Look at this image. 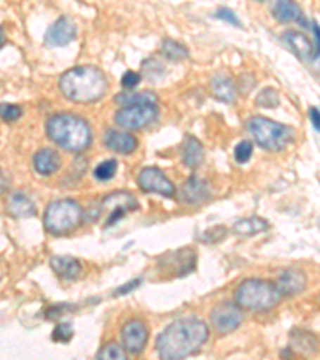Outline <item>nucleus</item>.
<instances>
[{
    "label": "nucleus",
    "mask_w": 320,
    "mask_h": 360,
    "mask_svg": "<svg viewBox=\"0 0 320 360\" xmlns=\"http://www.w3.org/2000/svg\"><path fill=\"white\" fill-rule=\"evenodd\" d=\"M248 131L261 148L266 150H283L292 144L295 133L292 127L256 115L248 120Z\"/></svg>",
    "instance_id": "nucleus-6"
},
{
    "label": "nucleus",
    "mask_w": 320,
    "mask_h": 360,
    "mask_svg": "<svg viewBox=\"0 0 320 360\" xmlns=\"http://www.w3.org/2000/svg\"><path fill=\"white\" fill-rule=\"evenodd\" d=\"M203 154L205 153H203V146L199 139L192 135H188L184 138L181 155H183V162L186 165L191 168L199 167L203 162Z\"/></svg>",
    "instance_id": "nucleus-22"
},
{
    "label": "nucleus",
    "mask_w": 320,
    "mask_h": 360,
    "mask_svg": "<svg viewBox=\"0 0 320 360\" xmlns=\"http://www.w3.org/2000/svg\"><path fill=\"white\" fill-rule=\"evenodd\" d=\"M46 135L58 146L82 153L91 144V129L87 120L75 114H55L46 122Z\"/></svg>",
    "instance_id": "nucleus-3"
},
{
    "label": "nucleus",
    "mask_w": 320,
    "mask_h": 360,
    "mask_svg": "<svg viewBox=\"0 0 320 360\" xmlns=\"http://www.w3.org/2000/svg\"><path fill=\"white\" fill-rule=\"evenodd\" d=\"M317 347L316 336L305 330H293L292 332V347L290 349H298L305 354H314Z\"/></svg>",
    "instance_id": "nucleus-26"
},
{
    "label": "nucleus",
    "mask_w": 320,
    "mask_h": 360,
    "mask_svg": "<svg viewBox=\"0 0 320 360\" xmlns=\"http://www.w3.org/2000/svg\"><path fill=\"white\" fill-rule=\"evenodd\" d=\"M157 101H159V98L153 91H122L115 96V103L120 104L122 108L144 106V104L157 106Z\"/></svg>",
    "instance_id": "nucleus-21"
},
{
    "label": "nucleus",
    "mask_w": 320,
    "mask_h": 360,
    "mask_svg": "<svg viewBox=\"0 0 320 360\" xmlns=\"http://www.w3.org/2000/svg\"><path fill=\"white\" fill-rule=\"evenodd\" d=\"M282 295L276 283L261 278L243 281L236 290V304L250 311H269L281 303Z\"/></svg>",
    "instance_id": "nucleus-4"
},
{
    "label": "nucleus",
    "mask_w": 320,
    "mask_h": 360,
    "mask_svg": "<svg viewBox=\"0 0 320 360\" xmlns=\"http://www.w3.org/2000/svg\"><path fill=\"white\" fill-rule=\"evenodd\" d=\"M77 37V26L66 16L56 20L45 32V45L49 46H64L71 44Z\"/></svg>",
    "instance_id": "nucleus-12"
},
{
    "label": "nucleus",
    "mask_w": 320,
    "mask_h": 360,
    "mask_svg": "<svg viewBox=\"0 0 320 360\" xmlns=\"http://www.w3.org/2000/svg\"><path fill=\"white\" fill-rule=\"evenodd\" d=\"M138 184L144 193H155L164 197H174L177 188L174 184L165 176V173L155 167L143 168L138 176Z\"/></svg>",
    "instance_id": "nucleus-9"
},
{
    "label": "nucleus",
    "mask_w": 320,
    "mask_h": 360,
    "mask_svg": "<svg viewBox=\"0 0 320 360\" xmlns=\"http://www.w3.org/2000/svg\"><path fill=\"white\" fill-rule=\"evenodd\" d=\"M208 340L207 323L197 317L172 322L159 335L155 347L160 360H184L200 351Z\"/></svg>",
    "instance_id": "nucleus-1"
},
{
    "label": "nucleus",
    "mask_w": 320,
    "mask_h": 360,
    "mask_svg": "<svg viewBox=\"0 0 320 360\" xmlns=\"http://www.w3.org/2000/svg\"><path fill=\"white\" fill-rule=\"evenodd\" d=\"M4 45H5V32H4V29L0 27V49H2Z\"/></svg>",
    "instance_id": "nucleus-40"
},
{
    "label": "nucleus",
    "mask_w": 320,
    "mask_h": 360,
    "mask_svg": "<svg viewBox=\"0 0 320 360\" xmlns=\"http://www.w3.org/2000/svg\"><path fill=\"white\" fill-rule=\"evenodd\" d=\"M212 323L219 333H231L241 327L243 314L236 303H221L212 311Z\"/></svg>",
    "instance_id": "nucleus-11"
},
{
    "label": "nucleus",
    "mask_w": 320,
    "mask_h": 360,
    "mask_svg": "<svg viewBox=\"0 0 320 360\" xmlns=\"http://www.w3.org/2000/svg\"><path fill=\"white\" fill-rule=\"evenodd\" d=\"M72 335H74L72 325L69 322H61V323H58L53 330V341L68 342L72 338Z\"/></svg>",
    "instance_id": "nucleus-32"
},
{
    "label": "nucleus",
    "mask_w": 320,
    "mask_h": 360,
    "mask_svg": "<svg viewBox=\"0 0 320 360\" xmlns=\"http://www.w3.org/2000/svg\"><path fill=\"white\" fill-rule=\"evenodd\" d=\"M50 266L55 271V274L64 278V281H74L82 272L80 261L72 257H51Z\"/></svg>",
    "instance_id": "nucleus-19"
},
{
    "label": "nucleus",
    "mask_w": 320,
    "mask_h": 360,
    "mask_svg": "<svg viewBox=\"0 0 320 360\" xmlns=\"http://www.w3.org/2000/svg\"><path fill=\"white\" fill-rule=\"evenodd\" d=\"M120 336L124 349L133 354V356H138V354H141L144 351V347L148 345V325L141 321H128L124 327H122Z\"/></svg>",
    "instance_id": "nucleus-10"
},
{
    "label": "nucleus",
    "mask_w": 320,
    "mask_h": 360,
    "mask_svg": "<svg viewBox=\"0 0 320 360\" xmlns=\"http://www.w3.org/2000/svg\"><path fill=\"white\" fill-rule=\"evenodd\" d=\"M309 114H311V122L314 125V130L320 131V119H319V108H311L309 109Z\"/></svg>",
    "instance_id": "nucleus-39"
},
{
    "label": "nucleus",
    "mask_w": 320,
    "mask_h": 360,
    "mask_svg": "<svg viewBox=\"0 0 320 360\" xmlns=\"http://www.w3.org/2000/svg\"><path fill=\"white\" fill-rule=\"evenodd\" d=\"M215 16H217L218 20L228 21V22H231V25H234V26H237V27H242L241 20H238L234 11L229 10V8H218L217 13H215Z\"/></svg>",
    "instance_id": "nucleus-36"
},
{
    "label": "nucleus",
    "mask_w": 320,
    "mask_h": 360,
    "mask_svg": "<svg viewBox=\"0 0 320 360\" xmlns=\"http://www.w3.org/2000/svg\"><path fill=\"white\" fill-rule=\"evenodd\" d=\"M267 229H269V223H267L264 218H260V217H250V218L238 219V221L234 224L236 234L243 236V237L258 236V234H261V232H264Z\"/></svg>",
    "instance_id": "nucleus-24"
},
{
    "label": "nucleus",
    "mask_w": 320,
    "mask_h": 360,
    "mask_svg": "<svg viewBox=\"0 0 320 360\" xmlns=\"http://www.w3.org/2000/svg\"><path fill=\"white\" fill-rule=\"evenodd\" d=\"M138 208V202L135 197L128 193H113L109 194L101 203V212H106V228L119 223L127 213H130Z\"/></svg>",
    "instance_id": "nucleus-8"
},
{
    "label": "nucleus",
    "mask_w": 320,
    "mask_h": 360,
    "mask_svg": "<svg viewBox=\"0 0 320 360\" xmlns=\"http://www.w3.org/2000/svg\"><path fill=\"white\" fill-rule=\"evenodd\" d=\"M168 271H174L177 276H184L196 268V253L192 250H178L173 253V258H164L160 261Z\"/></svg>",
    "instance_id": "nucleus-16"
},
{
    "label": "nucleus",
    "mask_w": 320,
    "mask_h": 360,
    "mask_svg": "<svg viewBox=\"0 0 320 360\" xmlns=\"http://www.w3.org/2000/svg\"><path fill=\"white\" fill-rule=\"evenodd\" d=\"M139 283H141V278H135V281L127 282L125 285H122V287H119L117 290H115L114 296H125V295H128L130 292H133V290H135V288H138Z\"/></svg>",
    "instance_id": "nucleus-37"
},
{
    "label": "nucleus",
    "mask_w": 320,
    "mask_h": 360,
    "mask_svg": "<svg viewBox=\"0 0 320 360\" xmlns=\"http://www.w3.org/2000/svg\"><path fill=\"white\" fill-rule=\"evenodd\" d=\"M84 221V210L74 199H61L50 203L44 214L45 229L53 236H64L77 229Z\"/></svg>",
    "instance_id": "nucleus-5"
},
{
    "label": "nucleus",
    "mask_w": 320,
    "mask_h": 360,
    "mask_svg": "<svg viewBox=\"0 0 320 360\" xmlns=\"http://www.w3.org/2000/svg\"><path fill=\"white\" fill-rule=\"evenodd\" d=\"M274 18L281 22H293V21H302V11L298 4L287 2V0H281L276 2L274 8H272Z\"/></svg>",
    "instance_id": "nucleus-25"
},
{
    "label": "nucleus",
    "mask_w": 320,
    "mask_h": 360,
    "mask_svg": "<svg viewBox=\"0 0 320 360\" xmlns=\"http://www.w3.org/2000/svg\"><path fill=\"white\" fill-rule=\"evenodd\" d=\"M212 91L219 101L232 103L237 96V89L234 80L226 77V75H217L212 80Z\"/></svg>",
    "instance_id": "nucleus-23"
},
{
    "label": "nucleus",
    "mask_w": 320,
    "mask_h": 360,
    "mask_svg": "<svg viewBox=\"0 0 320 360\" xmlns=\"http://www.w3.org/2000/svg\"><path fill=\"white\" fill-rule=\"evenodd\" d=\"M255 103H256V106H260V108H267V109L277 108L279 106L277 91L274 89H264L263 91L258 93Z\"/></svg>",
    "instance_id": "nucleus-30"
},
{
    "label": "nucleus",
    "mask_w": 320,
    "mask_h": 360,
    "mask_svg": "<svg viewBox=\"0 0 320 360\" xmlns=\"http://www.w3.org/2000/svg\"><path fill=\"white\" fill-rule=\"evenodd\" d=\"M10 188V178L7 176V173L0 170V194H5Z\"/></svg>",
    "instance_id": "nucleus-38"
},
{
    "label": "nucleus",
    "mask_w": 320,
    "mask_h": 360,
    "mask_svg": "<svg viewBox=\"0 0 320 360\" xmlns=\"http://www.w3.org/2000/svg\"><path fill=\"white\" fill-rule=\"evenodd\" d=\"M96 360H128L124 347L117 342H109L104 345L96 354Z\"/></svg>",
    "instance_id": "nucleus-28"
},
{
    "label": "nucleus",
    "mask_w": 320,
    "mask_h": 360,
    "mask_svg": "<svg viewBox=\"0 0 320 360\" xmlns=\"http://www.w3.org/2000/svg\"><path fill=\"white\" fill-rule=\"evenodd\" d=\"M8 213L15 218H31L36 214V205L26 194L15 193L8 197Z\"/></svg>",
    "instance_id": "nucleus-20"
},
{
    "label": "nucleus",
    "mask_w": 320,
    "mask_h": 360,
    "mask_svg": "<svg viewBox=\"0 0 320 360\" xmlns=\"http://www.w3.org/2000/svg\"><path fill=\"white\" fill-rule=\"evenodd\" d=\"M283 42L287 44V46L293 53L300 58L302 61H317L319 55L314 50V44L307 39L305 34H301L298 31H287L283 32Z\"/></svg>",
    "instance_id": "nucleus-13"
},
{
    "label": "nucleus",
    "mask_w": 320,
    "mask_h": 360,
    "mask_svg": "<svg viewBox=\"0 0 320 360\" xmlns=\"http://www.w3.org/2000/svg\"><path fill=\"white\" fill-rule=\"evenodd\" d=\"M306 285H307L306 274L300 269L283 271L282 274L279 276L277 283H276L279 293H281L282 296L283 295H288V296L298 295L306 288Z\"/></svg>",
    "instance_id": "nucleus-14"
},
{
    "label": "nucleus",
    "mask_w": 320,
    "mask_h": 360,
    "mask_svg": "<svg viewBox=\"0 0 320 360\" xmlns=\"http://www.w3.org/2000/svg\"><path fill=\"white\" fill-rule=\"evenodd\" d=\"M61 165L60 155H58L56 150L50 148L40 149L34 155V168L39 175L42 176H50L58 172V168Z\"/></svg>",
    "instance_id": "nucleus-18"
},
{
    "label": "nucleus",
    "mask_w": 320,
    "mask_h": 360,
    "mask_svg": "<svg viewBox=\"0 0 320 360\" xmlns=\"http://www.w3.org/2000/svg\"><path fill=\"white\" fill-rule=\"evenodd\" d=\"M108 79L100 68L77 66L64 72L60 89L68 100L74 103H95L106 95Z\"/></svg>",
    "instance_id": "nucleus-2"
},
{
    "label": "nucleus",
    "mask_w": 320,
    "mask_h": 360,
    "mask_svg": "<svg viewBox=\"0 0 320 360\" xmlns=\"http://www.w3.org/2000/svg\"><path fill=\"white\" fill-rule=\"evenodd\" d=\"M23 115V109L18 104L11 103H0V117L5 122H16L20 120Z\"/></svg>",
    "instance_id": "nucleus-31"
},
{
    "label": "nucleus",
    "mask_w": 320,
    "mask_h": 360,
    "mask_svg": "<svg viewBox=\"0 0 320 360\" xmlns=\"http://www.w3.org/2000/svg\"><path fill=\"white\" fill-rule=\"evenodd\" d=\"M159 117V108L151 106V104H144V106H128L120 108L115 112V124L122 129L127 130H138L143 127H148Z\"/></svg>",
    "instance_id": "nucleus-7"
},
{
    "label": "nucleus",
    "mask_w": 320,
    "mask_h": 360,
    "mask_svg": "<svg viewBox=\"0 0 320 360\" xmlns=\"http://www.w3.org/2000/svg\"><path fill=\"white\" fill-rule=\"evenodd\" d=\"M226 232H228V231H226V228H223V226H217V228L208 229V231L203 232L202 240L203 242H208V243H217L221 239H224Z\"/></svg>",
    "instance_id": "nucleus-34"
},
{
    "label": "nucleus",
    "mask_w": 320,
    "mask_h": 360,
    "mask_svg": "<svg viewBox=\"0 0 320 360\" xmlns=\"http://www.w3.org/2000/svg\"><path fill=\"white\" fill-rule=\"evenodd\" d=\"M162 53L172 61H181L184 58L189 56L188 49H186L183 44H179L177 40H172V39L164 40V44H162Z\"/></svg>",
    "instance_id": "nucleus-27"
},
{
    "label": "nucleus",
    "mask_w": 320,
    "mask_h": 360,
    "mask_svg": "<svg viewBox=\"0 0 320 360\" xmlns=\"http://www.w3.org/2000/svg\"><path fill=\"white\" fill-rule=\"evenodd\" d=\"M117 168H119L117 160L109 159V160L101 162L100 165H96L95 172H93V175H95L98 181L106 183V181H109V179H113L115 176V173H117Z\"/></svg>",
    "instance_id": "nucleus-29"
},
{
    "label": "nucleus",
    "mask_w": 320,
    "mask_h": 360,
    "mask_svg": "<svg viewBox=\"0 0 320 360\" xmlns=\"http://www.w3.org/2000/svg\"><path fill=\"white\" fill-rule=\"evenodd\" d=\"M104 144H106V148H109L110 150H114V153L130 154L136 149L138 141L135 136L130 135V133L109 129L104 133Z\"/></svg>",
    "instance_id": "nucleus-15"
},
{
    "label": "nucleus",
    "mask_w": 320,
    "mask_h": 360,
    "mask_svg": "<svg viewBox=\"0 0 320 360\" xmlns=\"http://www.w3.org/2000/svg\"><path fill=\"white\" fill-rule=\"evenodd\" d=\"M179 195H181L183 202L196 205V203H202L210 197V189H208V184L199 176H191L184 183Z\"/></svg>",
    "instance_id": "nucleus-17"
},
{
    "label": "nucleus",
    "mask_w": 320,
    "mask_h": 360,
    "mask_svg": "<svg viewBox=\"0 0 320 360\" xmlns=\"http://www.w3.org/2000/svg\"><path fill=\"white\" fill-rule=\"evenodd\" d=\"M141 82V75L135 71H127L124 75H122V80L120 84L124 89L130 90V89H135V86Z\"/></svg>",
    "instance_id": "nucleus-35"
},
{
    "label": "nucleus",
    "mask_w": 320,
    "mask_h": 360,
    "mask_svg": "<svg viewBox=\"0 0 320 360\" xmlns=\"http://www.w3.org/2000/svg\"><path fill=\"white\" fill-rule=\"evenodd\" d=\"M252 154H253V144L250 141L238 143L234 149V158L238 164H245V162L252 159Z\"/></svg>",
    "instance_id": "nucleus-33"
}]
</instances>
